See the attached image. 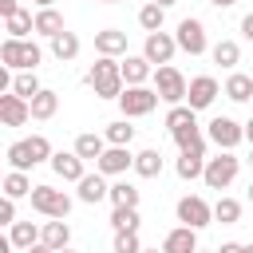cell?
Instances as JSON below:
<instances>
[{
    "mask_svg": "<svg viewBox=\"0 0 253 253\" xmlns=\"http://www.w3.org/2000/svg\"><path fill=\"white\" fill-rule=\"evenodd\" d=\"M178 178H186V182H194V178H202L206 174V142H198V146H190V150H182V158H178Z\"/></svg>",
    "mask_w": 253,
    "mask_h": 253,
    "instance_id": "cell-13",
    "label": "cell"
},
{
    "mask_svg": "<svg viewBox=\"0 0 253 253\" xmlns=\"http://www.w3.org/2000/svg\"><path fill=\"white\" fill-rule=\"evenodd\" d=\"M87 83L95 87V95H99V99H119V95L126 91L123 63H119V59L99 55V63H91V71H87Z\"/></svg>",
    "mask_w": 253,
    "mask_h": 253,
    "instance_id": "cell-1",
    "label": "cell"
},
{
    "mask_svg": "<svg viewBox=\"0 0 253 253\" xmlns=\"http://www.w3.org/2000/svg\"><path fill=\"white\" fill-rule=\"evenodd\" d=\"M174 51H178V40H174L170 32H150L146 43H142V55H146L150 63H158V67H166V63L174 59Z\"/></svg>",
    "mask_w": 253,
    "mask_h": 253,
    "instance_id": "cell-10",
    "label": "cell"
},
{
    "mask_svg": "<svg viewBox=\"0 0 253 253\" xmlns=\"http://www.w3.org/2000/svg\"><path fill=\"white\" fill-rule=\"evenodd\" d=\"M249 166H253V154H249Z\"/></svg>",
    "mask_w": 253,
    "mask_h": 253,
    "instance_id": "cell-54",
    "label": "cell"
},
{
    "mask_svg": "<svg viewBox=\"0 0 253 253\" xmlns=\"http://www.w3.org/2000/svg\"><path fill=\"white\" fill-rule=\"evenodd\" d=\"M0 225H8V229L16 225V202H12V198L0 202Z\"/></svg>",
    "mask_w": 253,
    "mask_h": 253,
    "instance_id": "cell-41",
    "label": "cell"
},
{
    "mask_svg": "<svg viewBox=\"0 0 253 253\" xmlns=\"http://www.w3.org/2000/svg\"><path fill=\"white\" fill-rule=\"evenodd\" d=\"M51 253H59V249H67V241H71V225L67 221H59V217H51V221H43V237H40Z\"/></svg>",
    "mask_w": 253,
    "mask_h": 253,
    "instance_id": "cell-20",
    "label": "cell"
},
{
    "mask_svg": "<svg viewBox=\"0 0 253 253\" xmlns=\"http://www.w3.org/2000/svg\"><path fill=\"white\" fill-rule=\"evenodd\" d=\"M138 210H111V229L115 233H138Z\"/></svg>",
    "mask_w": 253,
    "mask_h": 253,
    "instance_id": "cell-37",
    "label": "cell"
},
{
    "mask_svg": "<svg viewBox=\"0 0 253 253\" xmlns=\"http://www.w3.org/2000/svg\"><path fill=\"white\" fill-rule=\"evenodd\" d=\"M249 202H253V182H249Z\"/></svg>",
    "mask_w": 253,
    "mask_h": 253,
    "instance_id": "cell-50",
    "label": "cell"
},
{
    "mask_svg": "<svg viewBox=\"0 0 253 253\" xmlns=\"http://www.w3.org/2000/svg\"><path fill=\"white\" fill-rule=\"evenodd\" d=\"M36 32L47 36V40H55V36L67 32V28H63V16H59L55 8H40V12H36Z\"/></svg>",
    "mask_w": 253,
    "mask_h": 253,
    "instance_id": "cell-24",
    "label": "cell"
},
{
    "mask_svg": "<svg viewBox=\"0 0 253 253\" xmlns=\"http://www.w3.org/2000/svg\"><path fill=\"white\" fill-rule=\"evenodd\" d=\"M210 55H213V63H221V67H237V63H241V47H237V40H217Z\"/></svg>",
    "mask_w": 253,
    "mask_h": 253,
    "instance_id": "cell-31",
    "label": "cell"
},
{
    "mask_svg": "<svg viewBox=\"0 0 253 253\" xmlns=\"http://www.w3.org/2000/svg\"><path fill=\"white\" fill-rule=\"evenodd\" d=\"M186 123H194V107H190V103H178V107L166 111V130H170V134H174L178 126H186Z\"/></svg>",
    "mask_w": 253,
    "mask_h": 253,
    "instance_id": "cell-39",
    "label": "cell"
},
{
    "mask_svg": "<svg viewBox=\"0 0 253 253\" xmlns=\"http://www.w3.org/2000/svg\"><path fill=\"white\" fill-rule=\"evenodd\" d=\"M115 253H142L138 233H115Z\"/></svg>",
    "mask_w": 253,
    "mask_h": 253,
    "instance_id": "cell-40",
    "label": "cell"
},
{
    "mask_svg": "<svg viewBox=\"0 0 253 253\" xmlns=\"http://www.w3.org/2000/svg\"><path fill=\"white\" fill-rule=\"evenodd\" d=\"M237 170H241V158H237L233 150H221V154L206 158V174H202V182H206L210 190H225V186L237 178Z\"/></svg>",
    "mask_w": 253,
    "mask_h": 253,
    "instance_id": "cell-4",
    "label": "cell"
},
{
    "mask_svg": "<svg viewBox=\"0 0 253 253\" xmlns=\"http://www.w3.org/2000/svg\"><path fill=\"white\" fill-rule=\"evenodd\" d=\"M174 40H178V47L190 51V55H202V51L210 47V43H206V28H202V20H194V16H186V20L178 24Z\"/></svg>",
    "mask_w": 253,
    "mask_h": 253,
    "instance_id": "cell-9",
    "label": "cell"
},
{
    "mask_svg": "<svg viewBox=\"0 0 253 253\" xmlns=\"http://www.w3.org/2000/svg\"><path fill=\"white\" fill-rule=\"evenodd\" d=\"M59 253H71V249H59Z\"/></svg>",
    "mask_w": 253,
    "mask_h": 253,
    "instance_id": "cell-55",
    "label": "cell"
},
{
    "mask_svg": "<svg viewBox=\"0 0 253 253\" xmlns=\"http://www.w3.org/2000/svg\"><path fill=\"white\" fill-rule=\"evenodd\" d=\"M0 59H4V67L36 71V63L43 59V51H40V43H32V40H4V43H0Z\"/></svg>",
    "mask_w": 253,
    "mask_h": 253,
    "instance_id": "cell-2",
    "label": "cell"
},
{
    "mask_svg": "<svg viewBox=\"0 0 253 253\" xmlns=\"http://www.w3.org/2000/svg\"><path fill=\"white\" fill-rule=\"evenodd\" d=\"M178 221L190 225V229H206V225L213 221V206H210L206 198H198V194H186V198L178 202Z\"/></svg>",
    "mask_w": 253,
    "mask_h": 253,
    "instance_id": "cell-8",
    "label": "cell"
},
{
    "mask_svg": "<svg viewBox=\"0 0 253 253\" xmlns=\"http://www.w3.org/2000/svg\"><path fill=\"white\" fill-rule=\"evenodd\" d=\"M40 237H43V229H36V221H16L8 229L12 249H32V245H40Z\"/></svg>",
    "mask_w": 253,
    "mask_h": 253,
    "instance_id": "cell-22",
    "label": "cell"
},
{
    "mask_svg": "<svg viewBox=\"0 0 253 253\" xmlns=\"http://www.w3.org/2000/svg\"><path fill=\"white\" fill-rule=\"evenodd\" d=\"M198 253H210V249H198ZM213 253H217V249H213Z\"/></svg>",
    "mask_w": 253,
    "mask_h": 253,
    "instance_id": "cell-52",
    "label": "cell"
},
{
    "mask_svg": "<svg viewBox=\"0 0 253 253\" xmlns=\"http://www.w3.org/2000/svg\"><path fill=\"white\" fill-rule=\"evenodd\" d=\"M134 174H138V178H158V174H162V150H154V146L138 150V154H134Z\"/></svg>",
    "mask_w": 253,
    "mask_h": 253,
    "instance_id": "cell-23",
    "label": "cell"
},
{
    "mask_svg": "<svg viewBox=\"0 0 253 253\" xmlns=\"http://www.w3.org/2000/svg\"><path fill=\"white\" fill-rule=\"evenodd\" d=\"M150 75H154V63H150L146 55H126V59H123V79H126V87H142Z\"/></svg>",
    "mask_w": 253,
    "mask_h": 253,
    "instance_id": "cell-19",
    "label": "cell"
},
{
    "mask_svg": "<svg viewBox=\"0 0 253 253\" xmlns=\"http://www.w3.org/2000/svg\"><path fill=\"white\" fill-rule=\"evenodd\" d=\"M142 253H158V249H142Z\"/></svg>",
    "mask_w": 253,
    "mask_h": 253,
    "instance_id": "cell-53",
    "label": "cell"
},
{
    "mask_svg": "<svg viewBox=\"0 0 253 253\" xmlns=\"http://www.w3.org/2000/svg\"><path fill=\"white\" fill-rule=\"evenodd\" d=\"M4 32H8V40H24L28 32H36V16L20 8L16 16H8V20H4Z\"/></svg>",
    "mask_w": 253,
    "mask_h": 253,
    "instance_id": "cell-27",
    "label": "cell"
},
{
    "mask_svg": "<svg viewBox=\"0 0 253 253\" xmlns=\"http://www.w3.org/2000/svg\"><path fill=\"white\" fill-rule=\"evenodd\" d=\"M241 36H245V40H253V12L241 20Z\"/></svg>",
    "mask_w": 253,
    "mask_h": 253,
    "instance_id": "cell-43",
    "label": "cell"
},
{
    "mask_svg": "<svg viewBox=\"0 0 253 253\" xmlns=\"http://www.w3.org/2000/svg\"><path fill=\"white\" fill-rule=\"evenodd\" d=\"M75 186H79V202H87V206H99L103 198H111V186L103 182L99 170H95V174H83Z\"/></svg>",
    "mask_w": 253,
    "mask_h": 253,
    "instance_id": "cell-16",
    "label": "cell"
},
{
    "mask_svg": "<svg viewBox=\"0 0 253 253\" xmlns=\"http://www.w3.org/2000/svg\"><path fill=\"white\" fill-rule=\"evenodd\" d=\"M111 206L115 210H138V190L130 182H115L111 186Z\"/></svg>",
    "mask_w": 253,
    "mask_h": 253,
    "instance_id": "cell-33",
    "label": "cell"
},
{
    "mask_svg": "<svg viewBox=\"0 0 253 253\" xmlns=\"http://www.w3.org/2000/svg\"><path fill=\"white\" fill-rule=\"evenodd\" d=\"M217 253H245V245H237V241H225V245H217Z\"/></svg>",
    "mask_w": 253,
    "mask_h": 253,
    "instance_id": "cell-44",
    "label": "cell"
},
{
    "mask_svg": "<svg viewBox=\"0 0 253 253\" xmlns=\"http://www.w3.org/2000/svg\"><path fill=\"white\" fill-rule=\"evenodd\" d=\"M206 134H210V142H213L217 150H233V146L245 138V126H241V123H233L229 115H217V119H210Z\"/></svg>",
    "mask_w": 253,
    "mask_h": 253,
    "instance_id": "cell-7",
    "label": "cell"
},
{
    "mask_svg": "<svg viewBox=\"0 0 253 253\" xmlns=\"http://www.w3.org/2000/svg\"><path fill=\"white\" fill-rule=\"evenodd\" d=\"M119 107H123V119H142L158 107V91L154 87H126L119 95Z\"/></svg>",
    "mask_w": 253,
    "mask_h": 253,
    "instance_id": "cell-6",
    "label": "cell"
},
{
    "mask_svg": "<svg viewBox=\"0 0 253 253\" xmlns=\"http://www.w3.org/2000/svg\"><path fill=\"white\" fill-rule=\"evenodd\" d=\"M210 4H213V8H233L237 0H210Z\"/></svg>",
    "mask_w": 253,
    "mask_h": 253,
    "instance_id": "cell-46",
    "label": "cell"
},
{
    "mask_svg": "<svg viewBox=\"0 0 253 253\" xmlns=\"http://www.w3.org/2000/svg\"><path fill=\"white\" fill-rule=\"evenodd\" d=\"M103 4H123V0H103Z\"/></svg>",
    "mask_w": 253,
    "mask_h": 253,
    "instance_id": "cell-51",
    "label": "cell"
},
{
    "mask_svg": "<svg viewBox=\"0 0 253 253\" xmlns=\"http://www.w3.org/2000/svg\"><path fill=\"white\" fill-rule=\"evenodd\" d=\"M249 75H253V71H249Z\"/></svg>",
    "mask_w": 253,
    "mask_h": 253,
    "instance_id": "cell-56",
    "label": "cell"
},
{
    "mask_svg": "<svg viewBox=\"0 0 253 253\" xmlns=\"http://www.w3.org/2000/svg\"><path fill=\"white\" fill-rule=\"evenodd\" d=\"M245 253H253V241H249V245H245Z\"/></svg>",
    "mask_w": 253,
    "mask_h": 253,
    "instance_id": "cell-49",
    "label": "cell"
},
{
    "mask_svg": "<svg viewBox=\"0 0 253 253\" xmlns=\"http://www.w3.org/2000/svg\"><path fill=\"white\" fill-rule=\"evenodd\" d=\"M32 4H40V8H51V4H55V0H32Z\"/></svg>",
    "mask_w": 253,
    "mask_h": 253,
    "instance_id": "cell-48",
    "label": "cell"
},
{
    "mask_svg": "<svg viewBox=\"0 0 253 253\" xmlns=\"http://www.w3.org/2000/svg\"><path fill=\"white\" fill-rule=\"evenodd\" d=\"M51 170L63 178V182H79L87 170H83V158L75 154V150H59V154H51Z\"/></svg>",
    "mask_w": 253,
    "mask_h": 253,
    "instance_id": "cell-15",
    "label": "cell"
},
{
    "mask_svg": "<svg viewBox=\"0 0 253 253\" xmlns=\"http://www.w3.org/2000/svg\"><path fill=\"white\" fill-rule=\"evenodd\" d=\"M245 138H249V142H253V119H249V123H245Z\"/></svg>",
    "mask_w": 253,
    "mask_h": 253,
    "instance_id": "cell-47",
    "label": "cell"
},
{
    "mask_svg": "<svg viewBox=\"0 0 253 253\" xmlns=\"http://www.w3.org/2000/svg\"><path fill=\"white\" fill-rule=\"evenodd\" d=\"M225 95H229L233 103H249V99H253V75L233 71V75L225 79Z\"/></svg>",
    "mask_w": 253,
    "mask_h": 253,
    "instance_id": "cell-26",
    "label": "cell"
},
{
    "mask_svg": "<svg viewBox=\"0 0 253 253\" xmlns=\"http://www.w3.org/2000/svg\"><path fill=\"white\" fill-rule=\"evenodd\" d=\"M103 138H107V146H130V138H134V126H130L126 119H119V123H107Z\"/></svg>",
    "mask_w": 253,
    "mask_h": 253,
    "instance_id": "cell-36",
    "label": "cell"
},
{
    "mask_svg": "<svg viewBox=\"0 0 253 253\" xmlns=\"http://www.w3.org/2000/svg\"><path fill=\"white\" fill-rule=\"evenodd\" d=\"M162 20H166V8H162V4H154V0H150V4H142V8H138V24H142V32H146V36H150V32H162Z\"/></svg>",
    "mask_w": 253,
    "mask_h": 253,
    "instance_id": "cell-30",
    "label": "cell"
},
{
    "mask_svg": "<svg viewBox=\"0 0 253 253\" xmlns=\"http://www.w3.org/2000/svg\"><path fill=\"white\" fill-rule=\"evenodd\" d=\"M95 51L107 55V59L123 55V51H126V32H119V28H103V32H95Z\"/></svg>",
    "mask_w": 253,
    "mask_h": 253,
    "instance_id": "cell-18",
    "label": "cell"
},
{
    "mask_svg": "<svg viewBox=\"0 0 253 253\" xmlns=\"http://www.w3.org/2000/svg\"><path fill=\"white\" fill-rule=\"evenodd\" d=\"M16 12H20V4H16V0H0V16H4V20H8V16H16Z\"/></svg>",
    "mask_w": 253,
    "mask_h": 253,
    "instance_id": "cell-42",
    "label": "cell"
},
{
    "mask_svg": "<svg viewBox=\"0 0 253 253\" xmlns=\"http://www.w3.org/2000/svg\"><path fill=\"white\" fill-rule=\"evenodd\" d=\"M51 55H55L59 63H71V59L79 55V36H75V32H59V36L51 40Z\"/></svg>",
    "mask_w": 253,
    "mask_h": 253,
    "instance_id": "cell-25",
    "label": "cell"
},
{
    "mask_svg": "<svg viewBox=\"0 0 253 253\" xmlns=\"http://www.w3.org/2000/svg\"><path fill=\"white\" fill-rule=\"evenodd\" d=\"M32 190H36V186H32V178H28L24 170H8V174H4V198L16 202V198H24V194H32Z\"/></svg>",
    "mask_w": 253,
    "mask_h": 253,
    "instance_id": "cell-29",
    "label": "cell"
},
{
    "mask_svg": "<svg viewBox=\"0 0 253 253\" xmlns=\"http://www.w3.org/2000/svg\"><path fill=\"white\" fill-rule=\"evenodd\" d=\"M55 111H59V95L43 87V91H40V95L32 99V119H40V123H43V119H51Z\"/></svg>",
    "mask_w": 253,
    "mask_h": 253,
    "instance_id": "cell-32",
    "label": "cell"
},
{
    "mask_svg": "<svg viewBox=\"0 0 253 253\" xmlns=\"http://www.w3.org/2000/svg\"><path fill=\"white\" fill-rule=\"evenodd\" d=\"M8 166H12V170H24V174L36 166V154H32L28 138H20V142H12V146H8Z\"/></svg>",
    "mask_w": 253,
    "mask_h": 253,
    "instance_id": "cell-28",
    "label": "cell"
},
{
    "mask_svg": "<svg viewBox=\"0 0 253 253\" xmlns=\"http://www.w3.org/2000/svg\"><path fill=\"white\" fill-rule=\"evenodd\" d=\"M162 253H198V229H190V225L170 229L162 241Z\"/></svg>",
    "mask_w": 253,
    "mask_h": 253,
    "instance_id": "cell-17",
    "label": "cell"
},
{
    "mask_svg": "<svg viewBox=\"0 0 253 253\" xmlns=\"http://www.w3.org/2000/svg\"><path fill=\"white\" fill-rule=\"evenodd\" d=\"M28 198H32V210L43 213V217H59V221H67V213H71V198H67L63 190H55V186H36Z\"/></svg>",
    "mask_w": 253,
    "mask_h": 253,
    "instance_id": "cell-5",
    "label": "cell"
},
{
    "mask_svg": "<svg viewBox=\"0 0 253 253\" xmlns=\"http://www.w3.org/2000/svg\"><path fill=\"white\" fill-rule=\"evenodd\" d=\"M24 253H51V249H47V245L40 241V245H32V249H24Z\"/></svg>",
    "mask_w": 253,
    "mask_h": 253,
    "instance_id": "cell-45",
    "label": "cell"
},
{
    "mask_svg": "<svg viewBox=\"0 0 253 253\" xmlns=\"http://www.w3.org/2000/svg\"><path fill=\"white\" fill-rule=\"evenodd\" d=\"M213 99H217V79H213V75H198V79H190V95H186V103H190L194 111H206Z\"/></svg>",
    "mask_w": 253,
    "mask_h": 253,
    "instance_id": "cell-12",
    "label": "cell"
},
{
    "mask_svg": "<svg viewBox=\"0 0 253 253\" xmlns=\"http://www.w3.org/2000/svg\"><path fill=\"white\" fill-rule=\"evenodd\" d=\"M40 91H43V87H40L36 71H20V75L12 79V95H20V99H28V103H32V99H36Z\"/></svg>",
    "mask_w": 253,
    "mask_h": 253,
    "instance_id": "cell-35",
    "label": "cell"
},
{
    "mask_svg": "<svg viewBox=\"0 0 253 253\" xmlns=\"http://www.w3.org/2000/svg\"><path fill=\"white\" fill-rule=\"evenodd\" d=\"M174 142H178V150H190V146L206 142V138H202V126H198V119H194V123H186V126H178V130H174Z\"/></svg>",
    "mask_w": 253,
    "mask_h": 253,
    "instance_id": "cell-38",
    "label": "cell"
},
{
    "mask_svg": "<svg viewBox=\"0 0 253 253\" xmlns=\"http://www.w3.org/2000/svg\"><path fill=\"white\" fill-rule=\"evenodd\" d=\"M75 154H79L83 162H99V158L107 154V138L87 130V134H79V138H75Z\"/></svg>",
    "mask_w": 253,
    "mask_h": 253,
    "instance_id": "cell-21",
    "label": "cell"
},
{
    "mask_svg": "<svg viewBox=\"0 0 253 253\" xmlns=\"http://www.w3.org/2000/svg\"><path fill=\"white\" fill-rule=\"evenodd\" d=\"M213 221L237 225V221H241V202H237V198H217V202H213Z\"/></svg>",
    "mask_w": 253,
    "mask_h": 253,
    "instance_id": "cell-34",
    "label": "cell"
},
{
    "mask_svg": "<svg viewBox=\"0 0 253 253\" xmlns=\"http://www.w3.org/2000/svg\"><path fill=\"white\" fill-rule=\"evenodd\" d=\"M154 91H158V99L162 103H170V107H178V103H186V95H190V83H186V75L178 71V67H154Z\"/></svg>",
    "mask_w": 253,
    "mask_h": 253,
    "instance_id": "cell-3",
    "label": "cell"
},
{
    "mask_svg": "<svg viewBox=\"0 0 253 253\" xmlns=\"http://www.w3.org/2000/svg\"><path fill=\"white\" fill-rule=\"evenodd\" d=\"M130 166H134V154H130L126 146H107V154L95 162L99 174H126Z\"/></svg>",
    "mask_w": 253,
    "mask_h": 253,
    "instance_id": "cell-14",
    "label": "cell"
},
{
    "mask_svg": "<svg viewBox=\"0 0 253 253\" xmlns=\"http://www.w3.org/2000/svg\"><path fill=\"white\" fill-rule=\"evenodd\" d=\"M28 119H32V103L20 99V95H12V91H4L0 95V123L4 126H24Z\"/></svg>",
    "mask_w": 253,
    "mask_h": 253,
    "instance_id": "cell-11",
    "label": "cell"
}]
</instances>
